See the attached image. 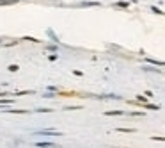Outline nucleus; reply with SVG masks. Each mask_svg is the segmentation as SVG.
<instances>
[{"mask_svg": "<svg viewBox=\"0 0 165 148\" xmlns=\"http://www.w3.org/2000/svg\"><path fill=\"white\" fill-rule=\"evenodd\" d=\"M0 103H2V105H9V103H13V98H9V100H0Z\"/></svg>", "mask_w": 165, "mask_h": 148, "instance_id": "obj_5", "label": "nucleus"}, {"mask_svg": "<svg viewBox=\"0 0 165 148\" xmlns=\"http://www.w3.org/2000/svg\"><path fill=\"white\" fill-rule=\"evenodd\" d=\"M39 134H44V136H59V132H53V130H43Z\"/></svg>", "mask_w": 165, "mask_h": 148, "instance_id": "obj_2", "label": "nucleus"}, {"mask_svg": "<svg viewBox=\"0 0 165 148\" xmlns=\"http://www.w3.org/2000/svg\"><path fill=\"white\" fill-rule=\"evenodd\" d=\"M9 70H11V72H16V70H18V66H16V64H11V66H9Z\"/></svg>", "mask_w": 165, "mask_h": 148, "instance_id": "obj_7", "label": "nucleus"}, {"mask_svg": "<svg viewBox=\"0 0 165 148\" xmlns=\"http://www.w3.org/2000/svg\"><path fill=\"white\" fill-rule=\"evenodd\" d=\"M7 113H16V114H25L27 111H23V109H16V111H14V109H13V111H7Z\"/></svg>", "mask_w": 165, "mask_h": 148, "instance_id": "obj_3", "label": "nucleus"}, {"mask_svg": "<svg viewBox=\"0 0 165 148\" xmlns=\"http://www.w3.org/2000/svg\"><path fill=\"white\" fill-rule=\"evenodd\" d=\"M37 146H53V143H48V141H44V143H37Z\"/></svg>", "mask_w": 165, "mask_h": 148, "instance_id": "obj_4", "label": "nucleus"}, {"mask_svg": "<svg viewBox=\"0 0 165 148\" xmlns=\"http://www.w3.org/2000/svg\"><path fill=\"white\" fill-rule=\"evenodd\" d=\"M115 6H117V7H128V4H126V2H117Z\"/></svg>", "mask_w": 165, "mask_h": 148, "instance_id": "obj_6", "label": "nucleus"}, {"mask_svg": "<svg viewBox=\"0 0 165 148\" xmlns=\"http://www.w3.org/2000/svg\"><path fill=\"white\" fill-rule=\"evenodd\" d=\"M18 0H0V6H11V4H16Z\"/></svg>", "mask_w": 165, "mask_h": 148, "instance_id": "obj_1", "label": "nucleus"}]
</instances>
